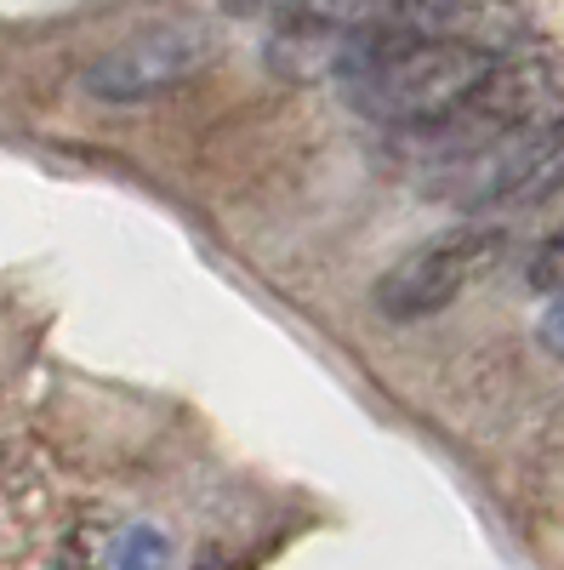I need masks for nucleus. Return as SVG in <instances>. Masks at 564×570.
<instances>
[{"mask_svg":"<svg viewBox=\"0 0 564 570\" xmlns=\"http://www.w3.org/2000/svg\"><path fill=\"white\" fill-rule=\"evenodd\" d=\"M531 279L542 285V292L564 297V228L547 234V240L536 246V257H531Z\"/></svg>","mask_w":564,"mask_h":570,"instance_id":"423d86ee","label":"nucleus"},{"mask_svg":"<svg viewBox=\"0 0 564 570\" xmlns=\"http://www.w3.org/2000/svg\"><path fill=\"white\" fill-rule=\"evenodd\" d=\"M166 564H171V542L155 525H131L109 548V570H166Z\"/></svg>","mask_w":564,"mask_h":570,"instance_id":"39448f33","label":"nucleus"},{"mask_svg":"<svg viewBox=\"0 0 564 570\" xmlns=\"http://www.w3.org/2000/svg\"><path fill=\"white\" fill-rule=\"evenodd\" d=\"M542 343H547V354L564 360V297H553L547 314H542Z\"/></svg>","mask_w":564,"mask_h":570,"instance_id":"0eeeda50","label":"nucleus"},{"mask_svg":"<svg viewBox=\"0 0 564 570\" xmlns=\"http://www.w3.org/2000/svg\"><path fill=\"white\" fill-rule=\"evenodd\" d=\"M502 240L485 228H451L439 240H422L405 263L376 279V314L383 320H428L451 308L485 268H496Z\"/></svg>","mask_w":564,"mask_h":570,"instance_id":"7ed1b4c3","label":"nucleus"},{"mask_svg":"<svg viewBox=\"0 0 564 570\" xmlns=\"http://www.w3.org/2000/svg\"><path fill=\"white\" fill-rule=\"evenodd\" d=\"M496 52H485L467 35H434V40H405L388 46L365 63L343 75V91L354 98L359 115L383 120V126H434L451 109H462L474 91L496 80Z\"/></svg>","mask_w":564,"mask_h":570,"instance_id":"f257e3e1","label":"nucleus"},{"mask_svg":"<svg viewBox=\"0 0 564 570\" xmlns=\"http://www.w3.org/2000/svg\"><path fill=\"white\" fill-rule=\"evenodd\" d=\"M428 188L467 212L547 200L564 188V120H536V126L507 131V137L485 142V149L439 166L428 177Z\"/></svg>","mask_w":564,"mask_h":570,"instance_id":"f03ea898","label":"nucleus"},{"mask_svg":"<svg viewBox=\"0 0 564 570\" xmlns=\"http://www.w3.org/2000/svg\"><path fill=\"white\" fill-rule=\"evenodd\" d=\"M195 570H240V564H234L228 553H200V564Z\"/></svg>","mask_w":564,"mask_h":570,"instance_id":"6e6552de","label":"nucleus"},{"mask_svg":"<svg viewBox=\"0 0 564 570\" xmlns=\"http://www.w3.org/2000/svg\"><path fill=\"white\" fill-rule=\"evenodd\" d=\"M217 58V35L200 23H160L120 40L115 52H103L86 69V91L103 104H144L160 98V91L195 80L206 63Z\"/></svg>","mask_w":564,"mask_h":570,"instance_id":"20e7f679","label":"nucleus"}]
</instances>
